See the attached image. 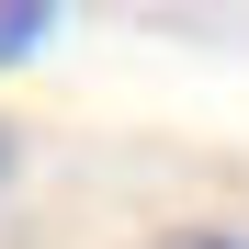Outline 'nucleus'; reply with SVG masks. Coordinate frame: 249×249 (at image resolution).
Wrapping results in <instances>:
<instances>
[{"label": "nucleus", "instance_id": "nucleus-1", "mask_svg": "<svg viewBox=\"0 0 249 249\" xmlns=\"http://www.w3.org/2000/svg\"><path fill=\"white\" fill-rule=\"evenodd\" d=\"M46 34H57V0H0V68L46 57Z\"/></svg>", "mask_w": 249, "mask_h": 249}, {"label": "nucleus", "instance_id": "nucleus-2", "mask_svg": "<svg viewBox=\"0 0 249 249\" xmlns=\"http://www.w3.org/2000/svg\"><path fill=\"white\" fill-rule=\"evenodd\" d=\"M159 249H249V238H227V227H170Z\"/></svg>", "mask_w": 249, "mask_h": 249}, {"label": "nucleus", "instance_id": "nucleus-3", "mask_svg": "<svg viewBox=\"0 0 249 249\" xmlns=\"http://www.w3.org/2000/svg\"><path fill=\"white\" fill-rule=\"evenodd\" d=\"M12 170H23V147H12V124H0V181H12Z\"/></svg>", "mask_w": 249, "mask_h": 249}]
</instances>
